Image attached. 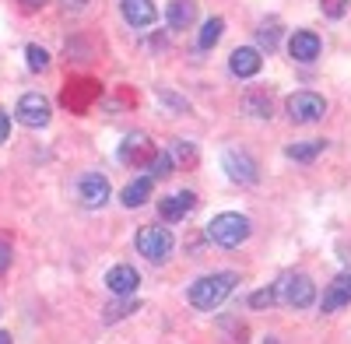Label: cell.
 I'll return each mask as SVG.
<instances>
[{"instance_id":"f546056e","label":"cell","mask_w":351,"mask_h":344,"mask_svg":"<svg viewBox=\"0 0 351 344\" xmlns=\"http://www.w3.org/2000/svg\"><path fill=\"white\" fill-rule=\"evenodd\" d=\"M8 134H11V120L4 116V112H0V145L8 140Z\"/></svg>"},{"instance_id":"8fae6325","label":"cell","mask_w":351,"mask_h":344,"mask_svg":"<svg viewBox=\"0 0 351 344\" xmlns=\"http://www.w3.org/2000/svg\"><path fill=\"white\" fill-rule=\"evenodd\" d=\"M351 302V274H337L330 284H327V292L324 299H319V312H337Z\"/></svg>"},{"instance_id":"d4e9b609","label":"cell","mask_w":351,"mask_h":344,"mask_svg":"<svg viewBox=\"0 0 351 344\" xmlns=\"http://www.w3.org/2000/svg\"><path fill=\"white\" fill-rule=\"evenodd\" d=\"M169 155H172V162H186V165H193V158H197L190 140H176V145L169 148Z\"/></svg>"},{"instance_id":"277c9868","label":"cell","mask_w":351,"mask_h":344,"mask_svg":"<svg viewBox=\"0 0 351 344\" xmlns=\"http://www.w3.org/2000/svg\"><path fill=\"white\" fill-rule=\"evenodd\" d=\"M172 246H176V239H172L169 228H158V225L137 228V253L148 256L152 264H165L172 256Z\"/></svg>"},{"instance_id":"6da1fadb","label":"cell","mask_w":351,"mask_h":344,"mask_svg":"<svg viewBox=\"0 0 351 344\" xmlns=\"http://www.w3.org/2000/svg\"><path fill=\"white\" fill-rule=\"evenodd\" d=\"M232 288H236V274H232V271L197 278V281L190 284V306L200 309V312H211V309H218V306L232 295Z\"/></svg>"},{"instance_id":"9c48e42d","label":"cell","mask_w":351,"mask_h":344,"mask_svg":"<svg viewBox=\"0 0 351 344\" xmlns=\"http://www.w3.org/2000/svg\"><path fill=\"white\" fill-rule=\"evenodd\" d=\"M77 197H81L84 208H102L109 200V180L102 172H84L81 183H77Z\"/></svg>"},{"instance_id":"44dd1931","label":"cell","mask_w":351,"mask_h":344,"mask_svg":"<svg viewBox=\"0 0 351 344\" xmlns=\"http://www.w3.org/2000/svg\"><path fill=\"white\" fill-rule=\"evenodd\" d=\"M278 18H271V21H263L260 28H256V42L263 46V49H267V53H274L278 49Z\"/></svg>"},{"instance_id":"cb8c5ba5","label":"cell","mask_w":351,"mask_h":344,"mask_svg":"<svg viewBox=\"0 0 351 344\" xmlns=\"http://www.w3.org/2000/svg\"><path fill=\"white\" fill-rule=\"evenodd\" d=\"M25 60H28V71L39 74V71L49 67V53H46L43 46H28V49H25Z\"/></svg>"},{"instance_id":"30bf717a","label":"cell","mask_w":351,"mask_h":344,"mask_svg":"<svg viewBox=\"0 0 351 344\" xmlns=\"http://www.w3.org/2000/svg\"><path fill=\"white\" fill-rule=\"evenodd\" d=\"M319 49H324V42H319L316 32H309V28H299V32H291L288 39V53H291V60H299V64H313Z\"/></svg>"},{"instance_id":"d6986e66","label":"cell","mask_w":351,"mask_h":344,"mask_svg":"<svg viewBox=\"0 0 351 344\" xmlns=\"http://www.w3.org/2000/svg\"><path fill=\"white\" fill-rule=\"evenodd\" d=\"M319 151H324V140H299V145L288 148V158L291 162H313Z\"/></svg>"},{"instance_id":"83f0119b","label":"cell","mask_w":351,"mask_h":344,"mask_svg":"<svg viewBox=\"0 0 351 344\" xmlns=\"http://www.w3.org/2000/svg\"><path fill=\"white\" fill-rule=\"evenodd\" d=\"M11 260H14V253H11V246L0 239V274H4L8 267H11Z\"/></svg>"},{"instance_id":"603a6c76","label":"cell","mask_w":351,"mask_h":344,"mask_svg":"<svg viewBox=\"0 0 351 344\" xmlns=\"http://www.w3.org/2000/svg\"><path fill=\"white\" fill-rule=\"evenodd\" d=\"M172 169H176V162H172V155H169V151H158V155L152 158V165H148V172H152L155 180L172 176Z\"/></svg>"},{"instance_id":"2e32d148","label":"cell","mask_w":351,"mask_h":344,"mask_svg":"<svg viewBox=\"0 0 351 344\" xmlns=\"http://www.w3.org/2000/svg\"><path fill=\"white\" fill-rule=\"evenodd\" d=\"M152 190H155V176L148 172V176H141V180H134V183L123 186L120 204H123V208H141V204H148V200H152Z\"/></svg>"},{"instance_id":"e0dca14e","label":"cell","mask_w":351,"mask_h":344,"mask_svg":"<svg viewBox=\"0 0 351 344\" xmlns=\"http://www.w3.org/2000/svg\"><path fill=\"white\" fill-rule=\"evenodd\" d=\"M193 18H197V4H193V0H172L169 11H165V21H169L172 32H183V28H190Z\"/></svg>"},{"instance_id":"ba28073f","label":"cell","mask_w":351,"mask_h":344,"mask_svg":"<svg viewBox=\"0 0 351 344\" xmlns=\"http://www.w3.org/2000/svg\"><path fill=\"white\" fill-rule=\"evenodd\" d=\"M221 169L228 172V180L239 183V186H253V183L260 180L256 162H253L246 151H236V148H228V151L221 155Z\"/></svg>"},{"instance_id":"3957f363","label":"cell","mask_w":351,"mask_h":344,"mask_svg":"<svg viewBox=\"0 0 351 344\" xmlns=\"http://www.w3.org/2000/svg\"><path fill=\"white\" fill-rule=\"evenodd\" d=\"M274 295H278V302H285V306L306 309V306H313V302H316V284H313V278L291 271V274H281V278H278Z\"/></svg>"},{"instance_id":"4dcf8cb0","label":"cell","mask_w":351,"mask_h":344,"mask_svg":"<svg viewBox=\"0 0 351 344\" xmlns=\"http://www.w3.org/2000/svg\"><path fill=\"white\" fill-rule=\"evenodd\" d=\"M60 4H64L67 11H81V8L88 4V0H60Z\"/></svg>"},{"instance_id":"1f68e13d","label":"cell","mask_w":351,"mask_h":344,"mask_svg":"<svg viewBox=\"0 0 351 344\" xmlns=\"http://www.w3.org/2000/svg\"><path fill=\"white\" fill-rule=\"evenodd\" d=\"M21 4H25L28 11H36V8H43V4H46V0H21Z\"/></svg>"},{"instance_id":"52a82bcc","label":"cell","mask_w":351,"mask_h":344,"mask_svg":"<svg viewBox=\"0 0 351 344\" xmlns=\"http://www.w3.org/2000/svg\"><path fill=\"white\" fill-rule=\"evenodd\" d=\"M285 109H288V116L295 123H316V120H324L327 102H324V95H316V92H295V95H288Z\"/></svg>"},{"instance_id":"5b68a950","label":"cell","mask_w":351,"mask_h":344,"mask_svg":"<svg viewBox=\"0 0 351 344\" xmlns=\"http://www.w3.org/2000/svg\"><path fill=\"white\" fill-rule=\"evenodd\" d=\"M14 116H18V123H21V127L39 130V127H46V123H49L53 106H49V99H46L43 92H28V95H21V99H18Z\"/></svg>"},{"instance_id":"7a4b0ae2","label":"cell","mask_w":351,"mask_h":344,"mask_svg":"<svg viewBox=\"0 0 351 344\" xmlns=\"http://www.w3.org/2000/svg\"><path fill=\"white\" fill-rule=\"evenodd\" d=\"M250 232H253V225H250V218H246V214H239V211L215 214V218H211V225H208V239H211V243H218V246H225V249L243 246V243L250 239Z\"/></svg>"},{"instance_id":"f1b7e54d","label":"cell","mask_w":351,"mask_h":344,"mask_svg":"<svg viewBox=\"0 0 351 344\" xmlns=\"http://www.w3.org/2000/svg\"><path fill=\"white\" fill-rule=\"evenodd\" d=\"M162 99H165L169 106H176V109H190V106H186V99H176V95H169L165 88H162Z\"/></svg>"},{"instance_id":"ffe728a7","label":"cell","mask_w":351,"mask_h":344,"mask_svg":"<svg viewBox=\"0 0 351 344\" xmlns=\"http://www.w3.org/2000/svg\"><path fill=\"white\" fill-rule=\"evenodd\" d=\"M221 32H225V21L221 18H211V21H204V28H200V49H211L218 39H221Z\"/></svg>"},{"instance_id":"d6a6232c","label":"cell","mask_w":351,"mask_h":344,"mask_svg":"<svg viewBox=\"0 0 351 344\" xmlns=\"http://www.w3.org/2000/svg\"><path fill=\"white\" fill-rule=\"evenodd\" d=\"M0 344H11V334H4V330H0Z\"/></svg>"},{"instance_id":"7c38bea8","label":"cell","mask_w":351,"mask_h":344,"mask_svg":"<svg viewBox=\"0 0 351 344\" xmlns=\"http://www.w3.org/2000/svg\"><path fill=\"white\" fill-rule=\"evenodd\" d=\"M193 208H197V197H193L190 190H183V193H169L162 204H158V214H162L165 221H183Z\"/></svg>"},{"instance_id":"ac0fdd59","label":"cell","mask_w":351,"mask_h":344,"mask_svg":"<svg viewBox=\"0 0 351 344\" xmlns=\"http://www.w3.org/2000/svg\"><path fill=\"white\" fill-rule=\"evenodd\" d=\"M134 309H141V302L134 299V295H120V302H112V306H106V323H116V320H123V317H130Z\"/></svg>"},{"instance_id":"9a60e30c","label":"cell","mask_w":351,"mask_h":344,"mask_svg":"<svg viewBox=\"0 0 351 344\" xmlns=\"http://www.w3.org/2000/svg\"><path fill=\"white\" fill-rule=\"evenodd\" d=\"M120 11H123V18H127L134 28H148V25H155V18H158V11H155L152 0H120Z\"/></svg>"},{"instance_id":"5bb4252c","label":"cell","mask_w":351,"mask_h":344,"mask_svg":"<svg viewBox=\"0 0 351 344\" xmlns=\"http://www.w3.org/2000/svg\"><path fill=\"white\" fill-rule=\"evenodd\" d=\"M106 284H109L112 295H134L137 284H141V278H137V271H134L130 264H116V267L106 274Z\"/></svg>"},{"instance_id":"484cf974","label":"cell","mask_w":351,"mask_h":344,"mask_svg":"<svg viewBox=\"0 0 351 344\" xmlns=\"http://www.w3.org/2000/svg\"><path fill=\"white\" fill-rule=\"evenodd\" d=\"M348 4H351V0H319V11H324L327 18H344L348 14Z\"/></svg>"},{"instance_id":"8992f818","label":"cell","mask_w":351,"mask_h":344,"mask_svg":"<svg viewBox=\"0 0 351 344\" xmlns=\"http://www.w3.org/2000/svg\"><path fill=\"white\" fill-rule=\"evenodd\" d=\"M155 155H158V148L152 145V137H148V134H141V130L127 134V137H123V145H120V162L130 165V169H148Z\"/></svg>"},{"instance_id":"7402d4cb","label":"cell","mask_w":351,"mask_h":344,"mask_svg":"<svg viewBox=\"0 0 351 344\" xmlns=\"http://www.w3.org/2000/svg\"><path fill=\"white\" fill-rule=\"evenodd\" d=\"M246 109L253 112L256 120H267V116H271V99L260 95V92H250V95H246Z\"/></svg>"},{"instance_id":"4fadbf2b","label":"cell","mask_w":351,"mask_h":344,"mask_svg":"<svg viewBox=\"0 0 351 344\" xmlns=\"http://www.w3.org/2000/svg\"><path fill=\"white\" fill-rule=\"evenodd\" d=\"M228 67H232V74H236V77H256L260 67H263L260 49H253V46H239L236 53L228 56Z\"/></svg>"},{"instance_id":"4316f807","label":"cell","mask_w":351,"mask_h":344,"mask_svg":"<svg viewBox=\"0 0 351 344\" xmlns=\"http://www.w3.org/2000/svg\"><path fill=\"white\" fill-rule=\"evenodd\" d=\"M274 302H278L274 288H260V292H253V295H250V306H253V309H263V306H274Z\"/></svg>"}]
</instances>
